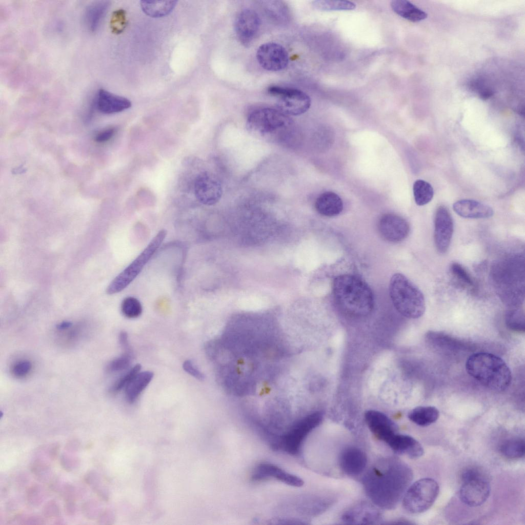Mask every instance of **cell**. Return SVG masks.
I'll return each instance as SVG.
<instances>
[{"instance_id":"1","label":"cell","mask_w":525,"mask_h":525,"mask_svg":"<svg viewBox=\"0 0 525 525\" xmlns=\"http://www.w3.org/2000/svg\"><path fill=\"white\" fill-rule=\"evenodd\" d=\"M383 463L371 469L364 483L368 495L376 505L391 509L405 494L413 473L407 465L395 459Z\"/></svg>"},{"instance_id":"2","label":"cell","mask_w":525,"mask_h":525,"mask_svg":"<svg viewBox=\"0 0 525 525\" xmlns=\"http://www.w3.org/2000/svg\"><path fill=\"white\" fill-rule=\"evenodd\" d=\"M494 262L491 269L492 284L500 298L509 308L520 307L524 297V261L520 253Z\"/></svg>"},{"instance_id":"3","label":"cell","mask_w":525,"mask_h":525,"mask_svg":"<svg viewBox=\"0 0 525 525\" xmlns=\"http://www.w3.org/2000/svg\"><path fill=\"white\" fill-rule=\"evenodd\" d=\"M333 292L339 307L348 314L364 316L369 314L373 309L374 297L370 288L356 276H337L333 281Z\"/></svg>"},{"instance_id":"4","label":"cell","mask_w":525,"mask_h":525,"mask_svg":"<svg viewBox=\"0 0 525 525\" xmlns=\"http://www.w3.org/2000/svg\"><path fill=\"white\" fill-rule=\"evenodd\" d=\"M467 373L483 386L491 391L506 390L512 380L511 371L500 357L489 353L473 354L466 363Z\"/></svg>"},{"instance_id":"5","label":"cell","mask_w":525,"mask_h":525,"mask_svg":"<svg viewBox=\"0 0 525 525\" xmlns=\"http://www.w3.org/2000/svg\"><path fill=\"white\" fill-rule=\"evenodd\" d=\"M246 126L255 136L271 142L283 143L293 134L294 124L289 116L278 109L260 108L248 116Z\"/></svg>"},{"instance_id":"6","label":"cell","mask_w":525,"mask_h":525,"mask_svg":"<svg viewBox=\"0 0 525 525\" xmlns=\"http://www.w3.org/2000/svg\"><path fill=\"white\" fill-rule=\"evenodd\" d=\"M389 291L394 306L403 316L416 319L425 313L426 302L423 294L403 274L397 273L392 276Z\"/></svg>"},{"instance_id":"7","label":"cell","mask_w":525,"mask_h":525,"mask_svg":"<svg viewBox=\"0 0 525 525\" xmlns=\"http://www.w3.org/2000/svg\"><path fill=\"white\" fill-rule=\"evenodd\" d=\"M167 235V231L160 230L143 251L108 286L106 292L112 295L124 290L139 275L155 254Z\"/></svg>"},{"instance_id":"8","label":"cell","mask_w":525,"mask_h":525,"mask_svg":"<svg viewBox=\"0 0 525 525\" xmlns=\"http://www.w3.org/2000/svg\"><path fill=\"white\" fill-rule=\"evenodd\" d=\"M461 481L459 497L463 503L476 507L487 500L491 487L487 477L480 470L474 467L465 469L461 474Z\"/></svg>"},{"instance_id":"9","label":"cell","mask_w":525,"mask_h":525,"mask_svg":"<svg viewBox=\"0 0 525 525\" xmlns=\"http://www.w3.org/2000/svg\"><path fill=\"white\" fill-rule=\"evenodd\" d=\"M439 493L438 483L431 478H424L414 482L406 491L402 505L412 514H418L428 510Z\"/></svg>"},{"instance_id":"10","label":"cell","mask_w":525,"mask_h":525,"mask_svg":"<svg viewBox=\"0 0 525 525\" xmlns=\"http://www.w3.org/2000/svg\"><path fill=\"white\" fill-rule=\"evenodd\" d=\"M269 94L277 98V109L287 115H299L311 106L310 97L301 90L278 86H270Z\"/></svg>"},{"instance_id":"11","label":"cell","mask_w":525,"mask_h":525,"mask_svg":"<svg viewBox=\"0 0 525 525\" xmlns=\"http://www.w3.org/2000/svg\"><path fill=\"white\" fill-rule=\"evenodd\" d=\"M322 419V412L315 411L296 422L281 439L284 450L291 455L297 454L304 439L320 424Z\"/></svg>"},{"instance_id":"12","label":"cell","mask_w":525,"mask_h":525,"mask_svg":"<svg viewBox=\"0 0 525 525\" xmlns=\"http://www.w3.org/2000/svg\"><path fill=\"white\" fill-rule=\"evenodd\" d=\"M434 240L437 251L445 253L449 249L454 232L452 217L444 206L436 209L434 220Z\"/></svg>"},{"instance_id":"13","label":"cell","mask_w":525,"mask_h":525,"mask_svg":"<svg viewBox=\"0 0 525 525\" xmlns=\"http://www.w3.org/2000/svg\"><path fill=\"white\" fill-rule=\"evenodd\" d=\"M256 58L262 68L270 71H278L286 68L289 62L286 49L275 43L261 45L256 52Z\"/></svg>"},{"instance_id":"14","label":"cell","mask_w":525,"mask_h":525,"mask_svg":"<svg viewBox=\"0 0 525 525\" xmlns=\"http://www.w3.org/2000/svg\"><path fill=\"white\" fill-rule=\"evenodd\" d=\"M194 193L200 203L205 205L212 206L220 199L223 194L222 186L214 174L204 172L195 179Z\"/></svg>"},{"instance_id":"15","label":"cell","mask_w":525,"mask_h":525,"mask_svg":"<svg viewBox=\"0 0 525 525\" xmlns=\"http://www.w3.org/2000/svg\"><path fill=\"white\" fill-rule=\"evenodd\" d=\"M378 230L381 237L387 241L398 243L408 236L410 227L403 217L395 214L387 213L380 218Z\"/></svg>"},{"instance_id":"16","label":"cell","mask_w":525,"mask_h":525,"mask_svg":"<svg viewBox=\"0 0 525 525\" xmlns=\"http://www.w3.org/2000/svg\"><path fill=\"white\" fill-rule=\"evenodd\" d=\"M260 26L258 14L253 10L246 9L237 15L234 23L236 36L244 46H250L257 35Z\"/></svg>"},{"instance_id":"17","label":"cell","mask_w":525,"mask_h":525,"mask_svg":"<svg viewBox=\"0 0 525 525\" xmlns=\"http://www.w3.org/2000/svg\"><path fill=\"white\" fill-rule=\"evenodd\" d=\"M366 422L371 432L386 443L397 433L398 426L385 414L374 410L365 413Z\"/></svg>"},{"instance_id":"18","label":"cell","mask_w":525,"mask_h":525,"mask_svg":"<svg viewBox=\"0 0 525 525\" xmlns=\"http://www.w3.org/2000/svg\"><path fill=\"white\" fill-rule=\"evenodd\" d=\"M273 478L286 484L300 487L304 484V481L299 477L290 474L278 467L269 463L259 464L255 469L252 475L254 480H260Z\"/></svg>"},{"instance_id":"19","label":"cell","mask_w":525,"mask_h":525,"mask_svg":"<svg viewBox=\"0 0 525 525\" xmlns=\"http://www.w3.org/2000/svg\"><path fill=\"white\" fill-rule=\"evenodd\" d=\"M339 466L342 471L350 476L361 474L365 469L367 458L366 454L356 447H348L344 450L339 456Z\"/></svg>"},{"instance_id":"20","label":"cell","mask_w":525,"mask_h":525,"mask_svg":"<svg viewBox=\"0 0 525 525\" xmlns=\"http://www.w3.org/2000/svg\"><path fill=\"white\" fill-rule=\"evenodd\" d=\"M95 107L104 114L118 113L129 108L131 102L105 90L99 89L94 99Z\"/></svg>"},{"instance_id":"21","label":"cell","mask_w":525,"mask_h":525,"mask_svg":"<svg viewBox=\"0 0 525 525\" xmlns=\"http://www.w3.org/2000/svg\"><path fill=\"white\" fill-rule=\"evenodd\" d=\"M453 209L457 214L466 218H487L494 214L490 206L473 199L458 200L454 203Z\"/></svg>"},{"instance_id":"22","label":"cell","mask_w":525,"mask_h":525,"mask_svg":"<svg viewBox=\"0 0 525 525\" xmlns=\"http://www.w3.org/2000/svg\"><path fill=\"white\" fill-rule=\"evenodd\" d=\"M386 443L395 453L407 455L411 458H417L423 454L424 450L421 445L408 435L397 433Z\"/></svg>"},{"instance_id":"23","label":"cell","mask_w":525,"mask_h":525,"mask_svg":"<svg viewBox=\"0 0 525 525\" xmlns=\"http://www.w3.org/2000/svg\"><path fill=\"white\" fill-rule=\"evenodd\" d=\"M425 338L426 341L434 347L445 351L471 350L473 347L467 342L440 332L429 331L426 334Z\"/></svg>"},{"instance_id":"24","label":"cell","mask_w":525,"mask_h":525,"mask_svg":"<svg viewBox=\"0 0 525 525\" xmlns=\"http://www.w3.org/2000/svg\"><path fill=\"white\" fill-rule=\"evenodd\" d=\"M315 207L316 211L321 215L332 217L341 212L343 202L337 194L328 191L321 194L317 198Z\"/></svg>"},{"instance_id":"25","label":"cell","mask_w":525,"mask_h":525,"mask_svg":"<svg viewBox=\"0 0 525 525\" xmlns=\"http://www.w3.org/2000/svg\"><path fill=\"white\" fill-rule=\"evenodd\" d=\"M379 512L369 506H360L345 513L344 521L349 523H372L379 518Z\"/></svg>"},{"instance_id":"26","label":"cell","mask_w":525,"mask_h":525,"mask_svg":"<svg viewBox=\"0 0 525 525\" xmlns=\"http://www.w3.org/2000/svg\"><path fill=\"white\" fill-rule=\"evenodd\" d=\"M153 377L149 371L138 372L125 388V398L130 403H133L146 388Z\"/></svg>"},{"instance_id":"27","label":"cell","mask_w":525,"mask_h":525,"mask_svg":"<svg viewBox=\"0 0 525 525\" xmlns=\"http://www.w3.org/2000/svg\"><path fill=\"white\" fill-rule=\"evenodd\" d=\"M392 9L398 15L413 22L426 19L427 14L411 2L406 0H394L391 2Z\"/></svg>"},{"instance_id":"28","label":"cell","mask_w":525,"mask_h":525,"mask_svg":"<svg viewBox=\"0 0 525 525\" xmlns=\"http://www.w3.org/2000/svg\"><path fill=\"white\" fill-rule=\"evenodd\" d=\"M109 2L99 1L90 5L84 14V22L87 28L95 32L99 27L109 7Z\"/></svg>"},{"instance_id":"29","label":"cell","mask_w":525,"mask_h":525,"mask_svg":"<svg viewBox=\"0 0 525 525\" xmlns=\"http://www.w3.org/2000/svg\"><path fill=\"white\" fill-rule=\"evenodd\" d=\"M438 409L433 406H419L412 409L408 414L409 419L421 427L428 426L439 417Z\"/></svg>"},{"instance_id":"30","label":"cell","mask_w":525,"mask_h":525,"mask_svg":"<svg viewBox=\"0 0 525 525\" xmlns=\"http://www.w3.org/2000/svg\"><path fill=\"white\" fill-rule=\"evenodd\" d=\"M177 1H158L140 2V7L143 12L147 15L157 18L170 14L175 7Z\"/></svg>"},{"instance_id":"31","label":"cell","mask_w":525,"mask_h":525,"mask_svg":"<svg viewBox=\"0 0 525 525\" xmlns=\"http://www.w3.org/2000/svg\"><path fill=\"white\" fill-rule=\"evenodd\" d=\"M450 272L459 287L471 292L475 290L477 286L474 278L462 265L457 262L452 263Z\"/></svg>"},{"instance_id":"32","label":"cell","mask_w":525,"mask_h":525,"mask_svg":"<svg viewBox=\"0 0 525 525\" xmlns=\"http://www.w3.org/2000/svg\"><path fill=\"white\" fill-rule=\"evenodd\" d=\"M500 451L503 456L509 458H522L525 452L524 440L520 437L507 439L501 444Z\"/></svg>"},{"instance_id":"33","label":"cell","mask_w":525,"mask_h":525,"mask_svg":"<svg viewBox=\"0 0 525 525\" xmlns=\"http://www.w3.org/2000/svg\"><path fill=\"white\" fill-rule=\"evenodd\" d=\"M413 195L416 204L423 206L428 204L433 198L434 190L432 186L427 181L418 179L413 187Z\"/></svg>"},{"instance_id":"34","label":"cell","mask_w":525,"mask_h":525,"mask_svg":"<svg viewBox=\"0 0 525 525\" xmlns=\"http://www.w3.org/2000/svg\"><path fill=\"white\" fill-rule=\"evenodd\" d=\"M504 320L509 329L520 333L524 332V314L520 307L510 308L506 312Z\"/></svg>"},{"instance_id":"35","label":"cell","mask_w":525,"mask_h":525,"mask_svg":"<svg viewBox=\"0 0 525 525\" xmlns=\"http://www.w3.org/2000/svg\"><path fill=\"white\" fill-rule=\"evenodd\" d=\"M313 6L321 11L351 10L355 9V4L348 1L320 0L313 2Z\"/></svg>"},{"instance_id":"36","label":"cell","mask_w":525,"mask_h":525,"mask_svg":"<svg viewBox=\"0 0 525 525\" xmlns=\"http://www.w3.org/2000/svg\"><path fill=\"white\" fill-rule=\"evenodd\" d=\"M121 311L123 315L130 319L136 318L140 316L143 307L140 301L133 296L125 298L121 304Z\"/></svg>"},{"instance_id":"37","label":"cell","mask_w":525,"mask_h":525,"mask_svg":"<svg viewBox=\"0 0 525 525\" xmlns=\"http://www.w3.org/2000/svg\"><path fill=\"white\" fill-rule=\"evenodd\" d=\"M141 366L136 364L117 379L110 389V392L116 393L128 386L130 382L140 372Z\"/></svg>"},{"instance_id":"38","label":"cell","mask_w":525,"mask_h":525,"mask_svg":"<svg viewBox=\"0 0 525 525\" xmlns=\"http://www.w3.org/2000/svg\"><path fill=\"white\" fill-rule=\"evenodd\" d=\"M132 357V355L124 353L108 363L106 367L107 372L114 373L127 369L130 366Z\"/></svg>"},{"instance_id":"39","label":"cell","mask_w":525,"mask_h":525,"mask_svg":"<svg viewBox=\"0 0 525 525\" xmlns=\"http://www.w3.org/2000/svg\"><path fill=\"white\" fill-rule=\"evenodd\" d=\"M127 25L126 11L118 9L113 12L110 21V28L113 33L118 34L125 30Z\"/></svg>"},{"instance_id":"40","label":"cell","mask_w":525,"mask_h":525,"mask_svg":"<svg viewBox=\"0 0 525 525\" xmlns=\"http://www.w3.org/2000/svg\"><path fill=\"white\" fill-rule=\"evenodd\" d=\"M33 474L41 480L46 481L50 477L51 470L48 463L40 458L34 460L31 467Z\"/></svg>"},{"instance_id":"41","label":"cell","mask_w":525,"mask_h":525,"mask_svg":"<svg viewBox=\"0 0 525 525\" xmlns=\"http://www.w3.org/2000/svg\"><path fill=\"white\" fill-rule=\"evenodd\" d=\"M31 362L27 360L17 361L12 367V374L16 377L22 378L27 375L32 369Z\"/></svg>"},{"instance_id":"42","label":"cell","mask_w":525,"mask_h":525,"mask_svg":"<svg viewBox=\"0 0 525 525\" xmlns=\"http://www.w3.org/2000/svg\"><path fill=\"white\" fill-rule=\"evenodd\" d=\"M43 492L38 486H31L27 491L28 502L32 505H38L43 500Z\"/></svg>"},{"instance_id":"43","label":"cell","mask_w":525,"mask_h":525,"mask_svg":"<svg viewBox=\"0 0 525 525\" xmlns=\"http://www.w3.org/2000/svg\"><path fill=\"white\" fill-rule=\"evenodd\" d=\"M60 463L66 470L71 471L78 467L80 461L78 457L64 453L61 456Z\"/></svg>"},{"instance_id":"44","label":"cell","mask_w":525,"mask_h":525,"mask_svg":"<svg viewBox=\"0 0 525 525\" xmlns=\"http://www.w3.org/2000/svg\"><path fill=\"white\" fill-rule=\"evenodd\" d=\"M183 368L187 373L197 379L201 380L204 379V375L197 368L191 360H185L183 363Z\"/></svg>"},{"instance_id":"45","label":"cell","mask_w":525,"mask_h":525,"mask_svg":"<svg viewBox=\"0 0 525 525\" xmlns=\"http://www.w3.org/2000/svg\"><path fill=\"white\" fill-rule=\"evenodd\" d=\"M43 513L46 517H53L58 515L59 510L58 506L54 501H50L43 507Z\"/></svg>"},{"instance_id":"46","label":"cell","mask_w":525,"mask_h":525,"mask_svg":"<svg viewBox=\"0 0 525 525\" xmlns=\"http://www.w3.org/2000/svg\"><path fill=\"white\" fill-rule=\"evenodd\" d=\"M116 129L114 127L107 128L99 132L95 140L98 143H104L110 140L115 134Z\"/></svg>"},{"instance_id":"47","label":"cell","mask_w":525,"mask_h":525,"mask_svg":"<svg viewBox=\"0 0 525 525\" xmlns=\"http://www.w3.org/2000/svg\"><path fill=\"white\" fill-rule=\"evenodd\" d=\"M83 513L87 517L90 519L96 516V502L93 501L86 502L83 507Z\"/></svg>"},{"instance_id":"48","label":"cell","mask_w":525,"mask_h":525,"mask_svg":"<svg viewBox=\"0 0 525 525\" xmlns=\"http://www.w3.org/2000/svg\"><path fill=\"white\" fill-rule=\"evenodd\" d=\"M119 342L125 351V353L132 355V351L130 346L128 335L126 331H122L119 334Z\"/></svg>"},{"instance_id":"49","label":"cell","mask_w":525,"mask_h":525,"mask_svg":"<svg viewBox=\"0 0 525 525\" xmlns=\"http://www.w3.org/2000/svg\"><path fill=\"white\" fill-rule=\"evenodd\" d=\"M65 510L69 515H73L75 513L76 507L74 501L67 500L65 503Z\"/></svg>"},{"instance_id":"50","label":"cell","mask_w":525,"mask_h":525,"mask_svg":"<svg viewBox=\"0 0 525 525\" xmlns=\"http://www.w3.org/2000/svg\"><path fill=\"white\" fill-rule=\"evenodd\" d=\"M79 443L76 440H71L67 443L66 446V449L67 451L70 452H75L79 448Z\"/></svg>"},{"instance_id":"51","label":"cell","mask_w":525,"mask_h":525,"mask_svg":"<svg viewBox=\"0 0 525 525\" xmlns=\"http://www.w3.org/2000/svg\"><path fill=\"white\" fill-rule=\"evenodd\" d=\"M72 325L70 321H63L57 326V329L59 331H63L68 329Z\"/></svg>"}]
</instances>
